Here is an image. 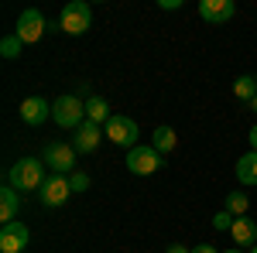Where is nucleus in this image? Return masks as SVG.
Instances as JSON below:
<instances>
[{"mask_svg":"<svg viewBox=\"0 0 257 253\" xmlns=\"http://www.w3.org/2000/svg\"><path fill=\"white\" fill-rule=\"evenodd\" d=\"M233 96H237L240 103H254L257 99V76H237V82H233Z\"/></svg>","mask_w":257,"mask_h":253,"instance_id":"obj_18","label":"nucleus"},{"mask_svg":"<svg viewBox=\"0 0 257 253\" xmlns=\"http://www.w3.org/2000/svg\"><path fill=\"white\" fill-rule=\"evenodd\" d=\"M192 253H216V246L213 243H199V246H192Z\"/></svg>","mask_w":257,"mask_h":253,"instance_id":"obj_24","label":"nucleus"},{"mask_svg":"<svg viewBox=\"0 0 257 253\" xmlns=\"http://www.w3.org/2000/svg\"><path fill=\"white\" fill-rule=\"evenodd\" d=\"M233 14H237L233 0H202L199 4V18L206 24H226V21H233Z\"/></svg>","mask_w":257,"mask_h":253,"instance_id":"obj_9","label":"nucleus"},{"mask_svg":"<svg viewBox=\"0 0 257 253\" xmlns=\"http://www.w3.org/2000/svg\"><path fill=\"white\" fill-rule=\"evenodd\" d=\"M151 147L158 151V154H172L175 151V130L172 127H155V134H151Z\"/></svg>","mask_w":257,"mask_h":253,"instance_id":"obj_17","label":"nucleus"},{"mask_svg":"<svg viewBox=\"0 0 257 253\" xmlns=\"http://www.w3.org/2000/svg\"><path fill=\"white\" fill-rule=\"evenodd\" d=\"M52 117V106H48V99L41 96H28L21 103V120L28 123V127H41L45 120Z\"/></svg>","mask_w":257,"mask_h":253,"instance_id":"obj_11","label":"nucleus"},{"mask_svg":"<svg viewBox=\"0 0 257 253\" xmlns=\"http://www.w3.org/2000/svg\"><path fill=\"white\" fill-rule=\"evenodd\" d=\"M123 164H127L131 175L144 178V175H155V171L161 168V154L151 147V144H138V147L127 151V161H123Z\"/></svg>","mask_w":257,"mask_h":253,"instance_id":"obj_5","label":"nucleus"},{"mask_svg":"<svg viewBox=\"0 0 257 253\" xmlns=\"http://www.w3.org/2000/svg\"><path fill=\"white\" fill-rule=\"evenodd\" d=\"M41 161H45V168H52V175H72V168H76V147L65 144V140H52L45 147Z\"/></svg>","mask_w":257,"mask_h":253,"instance_id":"obj_4","label":"nucleus"},{"mask_svg":"<svg viewBox=\"0 0 257 253\" xmlns=\"http://www.w3.org/2000/svg\"><path fill=\"white\" fill-rule=\"evenodd\" d=\"M21 45H24V41H21L18 35H7V38L0 41V55H4V59H18V55H21Z\"/></svg>","mask_w":257,"mask_h":253,"instance_id":"obj_20","label":"nucleus"},{"mask_svg":"<svg viewBox=\"0 0 257 253\" xmlns=\"http://www.w3.org/2000/svg\"><path fill=\"white\" fill-rule=\"evenodd\" d=\"M69 195H72L69 175H48V178H45V185L38 188V198H41L45 209H59V205H65Z\"/></svg>","mask_w":257,"mask_h":253,"instance_id":"obj_6","label":"nucleus"},{"mask_svg":"<svg viewBox=\"0 0 257 253\" xmlns=\"http://www.w3.org/2000/svg\"><path fill=\"white\" fill-rule=\"evenodd\" d=\"M250 110H254V113H257V99H254V103H250Z\"/></svg>","mask_w":257,"mask_h":253,"instance_id":"obj_29","label":"nucleus"},{"mask_svg":"<svg viewBox=\"0 0 257 253\" xmlns=\"http://www.w3.org/2000/svg\"><path fill=\"white\" fill-rule=\"evenodd\" d=\"M99 140H103V127H96V123H82L79 130H76V140H72V147H76V154H93L99 147Z\"/></svg>","mask_w":257,"mask_h":253,"instance_id":"obj_12","label":"nucleus"},{"mask_svg":"<svg viewBox=\"0 0 257 253\" xmlns=\"http://www.w3.org/2000/svg\"><path fill=\"white\" fill-rule=\"evenodd\" d=\"M45 161L41 157H21L11 164V171H7V185H14L18 192H38L41 185H45Z\"/></svg>","mask_w":257,"mask_h":253,"instance_id":"obj_1","label":"nucleus"},{"mask_svg":"<svg viewBox=\"0 0 257 253\" xmlns=\"http://www.w3.org/2000/svg\"><path fill=\"white\" fill-rule=\"evenodd\" d=\"M138 134H141V130H138V123H134L131 117L113 113L110 123H106V137H110L113 144H120V147H127V151H131V147H138Z\"/></svg>","mask_w":257,"mask_h":253,"instance_id":"obj_8","label":"nucleus"},{"mask_svg":"<svg viewBox=\"0 0 257 253\" xmlns=\"http://www.w3.org/2000/svg\"><path fill=\"white\" fill-rule=\"evenodd\" d=\"M89 89H93V86H89V82H79V86H76V96H86V99H93V96H89Z\"/></svg>","mask_w":257,"mask_h":253,"instance_id":"obj_23","label":"nucleus"},{"mask_svg":"<svg viewBox=\"0 0 257 253\" xmlns=\"http://www.w3.org/2000/svg\"><path fill=\"white\" fill-rule=\"evenodd\" d=\"M247 253H257V243H254V246H250V250H247Z\"/></svg>","mask_w":257,"mask_h":253,"instance_id":"obj_30","label":"nucleus"},{"mask_svg":"<svg viewBox=\"0 0 257 253\" xmlns=\"http://www.w3.org/2000/svg\"><path fill=\"white\" fill-rule=\"evenodd\" d=\"M233 222H237V219H233V215L226 212V209L213 215V229H219V233H230V229H233Z\"/></svg>","mask_w":257,"mask_h":253,"instance_id":"obj_21","label":"nucleus"},{"mask_svg":"<svg viewBox=\"0 0 257 253\" xmlns=\"http://www.w3.org/2000/svg\"><path fill=\"white\" fill-rule=\"evenodd\" d=\"M230 236H233V243H237L240 250H250V246L257 243V222L243 215V219H237V222H233V229H230Z\"/></svg>","mask_w":257,"mask_h":253,"instance_id":"obj_15","label":"nucleus"},{"mask_svg":"<svg viewBox=\"0 0 257 253\" xmlns=\"http://www.w3.org/2000/svg\"><path fill=\"white\" fill-rule=\"evenodd\" d=\"M226 253H247V250H240V246H233V250H226Z\"/></svg>","mask_w":257,"mask_h":253,"instance_id":"obj_28","label":"nucleus"},{"mask_svg":"<svg viewBox=\"0 0 257 253\" xmlns=\"http://www.w3.org/2000/svg\"><path fill=\"white\" fill-rule=\"evenodd\" d=\"M89 24H93V11H89V4H82V0H72V4H65L59 14V28L65 35H86L89 31Z\"/></svg>","mask_w":257,"mask_h":253,"instance_id":"obj_3","label":"nucleus"},{"mask_svg":"<svg viewBox=\"0 0 257 253\" xmlns=\"http://www.w3.org/2000/svg\"><path fill=\"white\" fill-rule=\"evenodd\" d=\"M223 209L233 215V219H243L247 209H250V198H247V192H230V195H226V202H223Z\"/></svg>","mask_w":257,"mask_h":253,"instance_id":"obj_19","label":"nucleus"},{"mask_svg":"<svg viewBox=\"0 0 257 253\" xmlns=\"http://www.w3.org/2000/svg\"><path fill=\"white\" fill-rule=\"evenodd\" d=\"M18 209H21V192L14 185H4V188H0V222H4V226H7V222H18V219H14Z\"/></svg>","mask_w":257,"mask_h":253,"instance_id":"obj_14","label":"nucleus"},{"mask_svg":"<svg viewBox=\"0 0 257 253\" xmlns=\"http://www.w3.org/2000/svg\"><path fill=\"white\" fill-rule=\"evenodd\" d=\"M69 185H72V192H86V188H89V175L72 171V175H69Z\"/></svg>","mask_w":257,"mask_h":253,"instance_id":"obj_22","label":"nucleus"},{"mask_svg":"<svg viewBox=\"0 0 257 253\" xmlns=\"http://www.w3.org/2000/svg\"><path fill=\"white\" fill-rule=\"evenodd\" d=\"M28 239H31V233H28L24 222H7V226H0V250L4 253H24Z\"/></svg>","mask_w":257,"mask_h":253,"instance_id":"obj_10","label":"nucleus"},{"mask_svg":"<svg viewBox=\"0 0 257 253\" xmlns=\"http://www.w3.org/2000/svg\"><path fill=\"white\" fill-rule=\"evenodd\" d=\"M158 7H161V11H175V7H178V0H161Z\"/></svg>","mask_w":257,"mask_h":253,"instance_id":"obj_27","label":"nucleus"},{"mask_svg":"<svg viewBox=\"0 0 257 253\" xmlns=\"http://www.w3.org/2000/svg\"><path fill=\"white\" fill-rule=\"evenodd\" d=\"M247 140H250V151H257V123L250 127V134H247Z\"/></svg>","mask_w":257,"mask_h":253,"instance_id":"obj_26","label":"nucleus"},{"mask_svg":"<svg viewBox=\"0 0 257 253\" xmlns=\"http://www.w3.org/2000/svg\"><path fill=\"white\" fill-rule=\"evenodd\" d=\"M45 31H48V24H45V14L35 11V7H28V11H21L18 24H14V35H18L24 45H35V41L45 38Z\"/></svg>","mask_w":257,"mask_h":253,"instance_id":"obj_7","label":"nucleus"},{"mask_svg":"<svg viewBox=\"0 0 257 253\" xmlns=\"http://www.w3.org/2000/svg\"><path fill=\"white\" fill-rule=\"evenodd\" d=\"M52 120L59 123L62 130H79L86 123V103H82L76 93H65L52 103Z\"/></svg>","mask_w":257,"mask_h":253,"instance_id":"obj_2","label":"nucleus"},{"mask_svg":"<svg viewBox=\"0 0 257 253\" xmlns=\"http://www.w3.org/2000/svg\"><path fill=\"white\" fill-rule=\"evenodd\" d=\"M233 175L243 188H257V151H247V154H240L237 168H233Z\"/></svg>","mask_w":257,"mask_h":253,"instance_id":"obj_13","label":"nucleus"},{"mask_svg":"<svg viewBox=\"0 0 257 253\" xmlns=\"http://www.w3.org/2000/svg\"><path fill=\"white\" fill-rule=\"evenodd\" d=\"M110 106H106V99L103 96H93V99H86V120L89 123H96V127H103V123H110Z\"/></svg>","mask_w":257,"mask_h":253,"instance_id":"obj_16","label":"nucleus"},{"mask_svg":"<svg viewBox=\"0 0 257 253\" xmlns=\"http://www.w3.org/2000/svg\"><path fill=\"white\" fill-rule=\"evenodd\" d=\"M165 253H192V246H182V243H172Z\"/></svg>","mask_w":257,"mask_h":253,"instance_id":"obj_25","label":"nucleus"}]
</instances>
